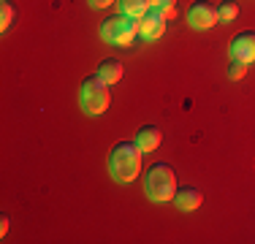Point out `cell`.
I'll list each match as a JSON object with an SVG mask.
<instances>
[{
    "mask_svg": "<svg viewBox=\"0 0 255 244\" xmlns=\"http://www.w3.org/2000/svg\"><path fill=\"white\" fill-rule=\"evenodd\" d=\"M231 57L234 60H245V63H255V33L253 30H245L239 33L234 41H231Z\"/></svg>",
    "mask_w": 255,
    "mask_h": 244,
    "instance_id": "7",
    "label": "cell"
},
{
    "mask_svg": "<svg viewBox=\"0 0 255 244\" xmlns=\"http://www.w3.org/2000/svg\"><path fill=\"white\" fill-rule=\"evenodd\" d=\"M109 168H112L117 182H133L141 171V146L136 141H120L112 149Z\"/></svg>",
    "mask_w": 255,
    "mask_h": 244,
    "instance_id": "1",
    "label": "cell"
},
{
    "mask_svg": "<svg viewBox=\"0 0 255 244\" xmlns=\"http://www.w3.org/2000/svg\"><path fill=\"white\" fill-rule=\"evenodd\" d=\"M98 76L103 79V82H109V84H117L120 79H123V63L114 60V57H106L98 65Z\"/></svg>",
    "mask_w": 255,
    "mask_h": 244,
    "instance_id": "10",
    "label": "cell"
},
{
    "mask_svg": "<svg viewBox=\"0 0 255 244\" xmlns=\"http://www.w3.org/2000/svg\"><path fill=\"white\" fill-rule=\"evenodd\" d=\"M247 65H250V63H245V60H234V57H231L228 76H231V79H242V76L247 73Z\"/></svg>",
    "mask_w": 255,
    "mask_h": 244,
    "instance_id": "14",
    "label": "cell"
},
{
    "mask_svg": "<svg viewBox=\"0 0 255 244\" xmlns=\"http://www.w3.org/2000/svg\"><path fill=\"white\" fill-rule=\"evenodd\" d=\"M152 5H157V8H163L166 11V16L171 19L174 16V11H177V0H152Z\"/></svg>",
    "mask_w": 255,
    "mask_h": 244,
    "instance_id": "15",
    "label": "cell"
},
{
    "mask_svg": "<svg viewBox=\"0 0 255 244\" xmlns=\"http://www.w3.org/2000/svg\"><path fill=\"white\" fill-rule=\"evenodd\" d=\"M201 201H204V195L198 187H177V193H174V204L179 206L182 212H193V209H198L201 206Z\"/></svg>",
    "mask_w": 255,
    "mask_h": 244,
    "instance_id": "8",
    "label": "cell"
},
{
    "mask_svg": "<svg viewBox=\"0 0 255 244\" xmlns=\"http://www.w3.org/2000/svg\"><path fill=\"white\" fill-rule=\"evenodd\" d=\"M120 5H123V14L133 16V19H141L147 14V8L152 5V0H120Z\"/></svg>",
    "mask_w": 255,
    "mask_h": 244,
    "instance_id": "11",
    "label": "cell"
},
{
    "mask_svg": "<svg viewBox=\"0 0 255 244\" xmlns=\"http://www.w3.org/2000/svg\"><path fill=\"white\" fill-rule=\"evenodd\" d=\"M101 35L114 46H128V44H133V38L138 35V19H133V16H128V14L109 16V19L101 24Z\"/></svg>",
    "mask_w": 255,
    "mask_h": 244,
    "instance_id": "3",
    "label": "cell"
},
{
    "mask_svg": "<svg viewBox=\"0 0 255 244\" xmlns=\"http://www.w3.org/2000/svg\"><path fill=\"white\" fill-rule=\"evenodd\" d=\"M187 22H190V27H196V30H209L212 24L220 22V14H217V8L212 3L196 0V3L187 8Z\"/></svg>",
    "mask_w": 255,
    "mask_h": 244,
    "instance_id": "5",
    "label": "cell"
},
{
    "mask_svg": "<svg viewBox=\"0 0 255 244\" xmlns=\"http://www.w3.org/2000/svg\"><path fill=\"white\" fill-rule=\"evenodd\" d=\"M217 14H220V22H231V19H236V14H239V5L236 3H223L220 8H217Z\"/></svg>",
    "mask_w": 255,
    "mask_h": 244,
    "instance_id": "13",
    "label": "cell"
},
{
    "mask_svg": "<svg viewBox=\"0 0 255 244\" xmlns=\"http://www.w3.org/2000/svg\"><path fill=\"white\" fill-rule=\"evenodd\" d=\"M144 193L152 201H168L177 193V174L168 163H155L147 171V182H144Z\"/></svg>",
    "mask_w": 255,
    "mask_h": 244,
    "instance_id": "2",
    "label": "cell"
},
{
    "mask_svg": "<svg viewBox=\"0 0 255 244\" xmlns=\"http://www.w3.org/2000/svg\"><path fill=\"white\" fill-rule=\"evenodd\" d=\"M166 11L163 8H157V5H149L147 8V14L138 19V35H144L147 41H152V38H160L163 35V30H166Z\"/></svg>",
    "mask_w": 255,
    "mask_h": 244,
    "instance_id": "6",
    "label": "cell"
},
{
    "mask_svg": "<svg viewBox=\"0 0 255 244\" xmlns=\"http://www.w3.org/2000/svg\"><path fill=\"white\" fill-rule=\"evenodd\" d=\"M0 19H3L0 22V30H8L11 22H14V5L5 3V0H3V5H0Z\"/></svg>",
    "mask_w": 255,
    "mask_h": 244,
    "instance_id": "12",
    "label": "cell"
},
{
    "mask_svg": "<svg viewBox=\"0 0 255 244\" xmlns=\"http://www.w3.org/2000/svg\"><path fill=\"white\" fill-rule=\"evenodd\" d=\"M160 127H155V125H144L141 130H138V136H136V144L141 146V152H155L157 146H160Z\"/></svg>",
    "mask_w": 255,
    "mask_h": 244,
    "instance_id": "9",
    "label": "cell"
},
{
    "mask_svg": "<svg viewBox=\"0 0 255 244\" xmlns=\"http://www.w3.org/2000/svg\"><path fill=\"white\" fill-rule=\"evenodd\" d=\"M90 3H93L95 8H106V5H112L114 0H90Z\"/></svg>",
    "mask_w": 255,
    "mask_h": 244,
    "instance_id": "16",
    "label": "cell"
},
{
    "mask_svg": "<svg viewBox=\"0 0 255 244\" xmlns=\"http://www.w3.org/2000/svg\"><path fill=\"white\" fill-rule=\"evenodd\" d=\"M109 101H112V95H109V82H103L98 73H95V76H87L82 82V106L87 109L90 114H103L109 109Z\"/></svg>",
    "mask_w": 255,
    "mask_h": 244,
    "instance_id": "4",
    "label": "cell"
},
{
    "mask_svg": "<svg viewBox=\"0 0 255 244\" xmlns=\"http://www.w3.org/2000/svg\"><path fill=\"white\" fill-rule=\"evenodd\" d=\"M5 231H8V217H3V223H0V236H5Z\"/></svg>",
    "mask_w": 255,
    "mask_h": 244,
    "instance_id": "17",
    "label": "cell"
}]
</instances>
